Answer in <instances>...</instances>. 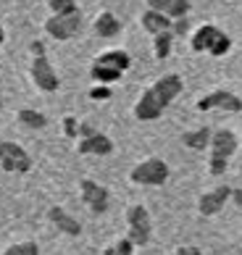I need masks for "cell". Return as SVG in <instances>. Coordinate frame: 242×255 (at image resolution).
Returning <instances> with one entry per match:
<instances>
[{
	"label": "cell",
	"instance_id": "cell-22",
	"mask_svg": "<svg viewBox=\"0 0 242 255\" xmlns=\"http://www.w3.org/2000/svg\"><path fill=\"white\" fill-rule=\"evenodd\" d=\"M3 255H40V245H37L34 240H29V242H18V245L5 248Z\"/></svg>",
	"mask_w": 242,
	"mask_h": 255
},
{
	"label": "cell",
	"instance_id": "cell-6",
	"mask_svg": "<svg viewBox=\"0 0 242 255\" xmlns=\"http://www.w3.org/2000/svg\"><path fill=\"white\" fill-rule=\"evenodd\" d=\"M42 26L53 40H71V37H77L79 29H82V13L74 11V13H66V16H48Z\"/></svg>",
	"mask_w": 242,
	"mask_h": 255
},
{
	"label": "cell",
	"instance_id": "cell-27",
	"mask_svg": "<svg viewBox=\"0 0 242 255\" xmlns=\"http://www.w3.org/2000/svg\"><path fill=\"white\" fill-rule=\"evenodd\" d=\"M171 32H174V37H182V34H187V32H190V21H187V16H182V18H174V21H171Z\"/></svg>",
	"mask_w": 242,
	"mask_h": 255
},
{
	"label": "cell",
	"instance_id": "cell-34",
	"mask_svg": "<svg viewBox=\"0 0 242 255\" xmlns=\"http://www.w3.org/2000/svg\"><path fill=\"white\" fill-rule=\"evenodd\" d=\"M103 255H119V253L114 250V245H111V248H106V253H103Z\"/></svg>",
	"mask_w": 242,
	"mask_h": 255
},
{
	"label": "cell",
	"instance_id": "cell-2",
	"mask_svg": "<svg viewBox=\"0 0 242 255\" xmlns=\"http://www.w3.org/2000/svg\"><path fill=\"white\" fill-rule=\"evenodd\" d=\"M237 150V134L232 129H216L211 139V174L221 176L227 171L229 158L235 155Z\"/></svg>",
	"mask_w": 242,
	"mask_h": 255
},
{
	"label": "cell",
	"instance_id": "cell-9",
	"mask_svg": "<svg viewBox=\"0 0 242 255\" xmlns=\"http://www.w3.org/2000/svg\"><path fill=\"white\" fill-rule=\"evenodd\" d=\"M198 108L200 111H229V113H237V111H242V98H237L235 92H229V90H213V92H208L206 98L198 100Z\"/></svg>",
	"mask_w": 242,
	"mask_h": 255
},
{
	"label": "cell",
	"instance_id": "cell-19",
	"mask_svg": "<svg viewBox=\"0 0 242 255\" xmlns=\"http://www.w3.org/2000/svg\"><path fill=\"white\" fill-rule=\"evenodd\" d=\"M174 40H176V37H174L171 29H163V32L153 34V55H155L158 61H166V58H169Z\"/></svg>",
	"mask_w": 242,
	"mask_h": 255
},
{
	"label": "cell",
	"instance_id": "cell-1",
	"mask_svg": "<svg viewBox=\"0 0 242 255\" xmlns=\"http://www.w3.org/2000/svg\"><path fill=\"white\" fill-rule=\"evenodd\" d=\"M179 92H182V77L179 74H166V77H161L137 100V106H134L137 121H155Z\"/></svg>",
	"mask_w": 242,
	"mask_h": 255
},
{
	"label": "cell",
	"instance_id": "cell-16",
	"mask_svg": "<svg viewBox=\"0 0 242 255\" xmlns=\"http://www.w3.org/2000/svg\"><path fill=\"white\" fill-rule=\"evenodd\" d=\"M211 139H213V129H208V127H200V129H192V131H184L182 134L184 147H190V150H206V147H211Z\"/></svg>",
	"mask_w": 242,
	"mask_h": 255
},
{
	"label": "cell",
	"instance_id": "cell-15",
	"mask_svg": "<svg viewBox=\"0 0 242 255\" xmlns=\"http://www.w3.org/2000/svg\"><path fill=\"white\" fill-rule=\"evenodd\" d=\"M92 29H95V34L100 37V40H111V37L119 34L121 24H119V18L111 13V11H100V13L95 16V24H92Z\"/></svg>",
	"mask_w": 242,
	"mask_h": 255
},
{
	"label": "cell",
	"instance_id": "cell-20",
	"mask_svg": "<svg viewBox=\"0 0 242 255\" xmlns=\"http://www.w3.org/2000/svg\"><path fill=\"white\" fill-rule=\"evenodd\" d=\"M121 74H124V71L114 69V66H100V63L90 66V79L98 82V84H114V82L121 79Z\"/></svg>",
	"mask_w": 242,
	"mask_h": 255
},
{
	"label": "cell",
	"instance_id": "cell-17",
	"mask_svg": "<svg viewBox=\"0 0 242 255\" xmlns=\"http://www.w3.org/2000/svg\"><path fill=\"white\" fill-rule=\"evenodd\" d=\"M92 63H100V66H114V69L119 71H126L129 66H132V58H129V53L126 50H106V53H100Z\"/></svg>",
	"mask_w": 242,
	"mask_h": 255
},
{
	"label": "cell",
	"instance_id": "cell-10",
	"mask_svg": "<svg viewBox=\"0 0 242 255\" xmlns=\"http://www.w3.org/2000/svg\"><path fill=\"white\" fill-rule=\"evenodd\" d=\"M227 200H232V187L221 184V187H216V190H211V192H206L200 197V200H198V211L203 216H213V213H219L221 208H224Z\"/></svg>",
	"mask_w": 242,
	"mask_h": 255
},
{
	"label": "cell",
	"instance_id": "cell-3",
	"mask_svg": "<svg viewBox=\"0 0 242 255\" xmlns=\"http://www.w3.org/2000/svg\"><path fill=\"white\" fill-rule=\"evenodd\" d=\"M169 179V166L161 158H147L142 163H137L129 174L132 184H142V187H161Z\"/></svg>",
	"mask_w": 242,
	"mask_h": 255
},
{
	"label": "cell",
	"instance_id": "cell-24",
	"mask_svg": "<svg viewBox=\"0 0 242 255\" xmlns=\"http://www.w3.org/2000/svg\"><path fill=\"white\" fill-rule=\"evenodd\" d=\"M229 50H232V37H229L227 32H221V37L213 42V48H211L208 53L213 55V58H219V55H227Z\"/></svg>",
	"mask_w": 242,
	"mask_h": 255
},
{
	"label": "cell",
	"instance_id": "cell-14",
	"mask_svg": "<svg viewBox=\"0 0 242 255\" xmlns=\"http://www.w3.org/2000/svg\"><path fill=\"white\" fill-rule=\"evenodd\" d=\"M147 8L166 13L174 21V18H182L190 13V0H147Z\"/></svg>",
	"mask_w": 242,
	"mask_h": 255
},
{
	"label": "cell",
	"instance_id": "cell-4",
	"mask_svg": "<svg viewBox=\"0 0 242 255\" xmlns=\"http://www.w3.org/2000/svg\"><path fill=\"white\" fill-rule=\"evenodd\" d=\"M29 77H32V82H34V87H40L42 92H55V90L61 87V79H58V74H55V69H53L48 53L32 55Z\"/></svg>",
	"mask_w": 242,
	"mask_h": 255
},
{
	"label": "cell",
	"instance_id": "cell-12",
	"mask_svg": "<svg viewBox=\"0 0 242 255\" xmlns=\"http://www.w3.org/2000/svg\"><path fill=\"white\" fill-rule=\"evenodd\" d=\"M79 153L82 155H111L114 153V142L111 137H106L103 131H95L87 139H79Z\"/></svg>",
	"mask_w": 242,
	"mask_h": 255
},
{
	"label": "cell",
	"instance_id": "cell-26",
	"mask_svg": "<svg viewBox=\"0 0 242 255\" xmlns=\"http://www.w3.org/2000/svg\"><path fill=\"white\" fill-rule=\"evenodd\" d=\"M114 250H116L119 255H132V253H134V242L129 240V237H121V240L114 242Z\"/></svg>",
	"mask_w": 242,
	"mask_h": 255
},
{
	"label": "cell",
	"instance_id": "cell-25",
	"mask_svg": "<svg viewBox=\"0 0 242 255\" xmlns=\"http://www.w3.org/2000/svg\"><path fill=\"white\" fill-rule=\"evenodd\" d=\"M63 134H66L69 139L79 137V121L74 116H63Z\"/></svg>",
	"mask_w": 242,
	"mask_h": 255
},
{
	"label": "cell",
	"instance_id": "cell-28",
	"mask_svg": "<svg viewBox=\"0 0 242 255\" xmlns=\"http://www.w3.org/2000/svg\"><path fill=\"white\" fill-rule=\"evenodd\" d=\"M111 98V87L108 84H98V87L90 90V100H108Z\"/></svg>",
	"mask_w": 242,
	"mask_h": 255
},
{
	"label": "cell",
	"instance_id": "cell-32",
	"mask_svg": "<svg viewBox=\"0 0 242 255\" xmlns=\"http://www.w3.org/2000/svg\"><path fill=\"white\" fill-rule=\"evenodd\" d=\"M232 203L242 208V190H232Z\"/></svg>",
	"mask_w": 242,
	"mask_h": 255
},
{
	"label": "cell",
	"instance_id": "cell-18",
	"mask_svg": "<svg viewBox=\"0 0 242 255\" xmlns=\"http://www.w3.org/2000/svg\"><path fill=\"white\" fill-rule=\"evenodd\" d=\"M142 26L150 34H158V32H163V29H171V18L161 13V11H153V8H147V11L142 13Z\"/></svg>",
	"mask_w": 242,
	"mask_h": 255
},
{
	"label": "cell",
	"instance_id": "cell-31",
	"mask_svg": "<svg viewBox=\"0 0 242 255\" xmlns=\"http://www.w3.org/2000/svg\"><path fill=\"white\" fill-rule=\"evenodd\" d=\"M176 255H203L198 248H192V245H184V248L176 250Z\"/></svg>",
	"mask_w": 242,
	"mask_h": 255
},
{
	"label": "cell",
	"instance_id": "cell-29",
	"mask_svg": "<svg viewBox=\"0 0 242 255\" xmlns=\"http://www.w3.org/2000/svg\"><path fill=\"white\" fill-rule=\"evenodd\" d=\"M42 53H48L45 42H42V40H32V42H29V55H42Z\"/></svg>",
	"mask_w": 242,
	"mask_h": 255
},
{
	"label": "cell",
	"instance_id": "cell-21",
	"mask_svg": "<svg viewBox=\"0 0 242 255\" xmlns=\"http://www.w3.org/2000/svg\"><path fill=\"white\" fill-rule=\"evenodd\" d=\"M18 121H21L24 127H29V129H45L48 127V116L40 111H34V108H21L18 111Z\"/></svg>",
	"mask_w": 242,
	"mask_h": 255
},
{
	"label": "cell",
	"instance_id": "cell-30",
	"mask_svg": "<svg viewBox=\"0 0 242 255\" xmlns=\"http://www.w3.org/2000/svg\"><path fill=\"white\" fill-rule=\"evenodd\" d=\"M95 127H90V124H79V139H87V137H92L95 134Z\"/></svg>",
	"mask_w": 242,
	"mask_h": 255
},
{
	"label": "cell",
	"instance_id": "cell-13",
	"mask_svg": "<svg viewBox=\"0 0 242 255\" xmlns=\"http://www.w3.org/2000/svg\"><path fill=\"white\" fill-rule=\"evenodd\" d=\"M219 37H221V29H219L216 24H200V29L192 34L190 48H192L195 53H208Z\"/></svg>",
	"mask_w": 242,
	"mask_h": 255
},
{
	"label": "cell",
	"instance_id": "cell-33",
	"mask_svg": "<svg viewBox=\"0 0 242 255\" xmlns=\"http://www.w3.org/2000/svg\"><path fill=\"white\" fill-rule=\"evenodd\" d=\"M5 42V29H3V24H0V45Z\"/></svg>",
	"mask_w": 242,
	"mask_h": 255
},
{
	"label": "cell",
	"instance_id": "cell-23",
	"mask_svg": "<svg viewBox=\"0 0 242 255\" xmlns=\"http://www.w3.org/2000/svg\"><path fill=\"white\" fill-rule=\"evenodd\" d=\"M48 8H50V16H66V13L79 11L74 0H48Z\"/></svg>",
	"mask_w": 242,
	"mask_h": 255
},
{
	"label": "cell",
	"instance_id": "cell-11",
	"mask_svg": "<svg viewBox=\"0 0 242 255\" xmlns=\"http://www.w3.org/2000/svg\"><path fill=\"white\" fill-rule=\"evenodd\" d=\"M48 219L53 221V226L58 229L61 234H69V237H79L82 234V224L74 219L71 213H66L61 205H53L50 211H48Z\"/></svg>",
	"mask_w": 242,
	"mask_h": 255
},
{
	"label": "cell",
	"instance_id": "cell-8",
	"mask_svg": "<svg viewBox=\"0 0 242 255\" xmlns=\"http://www.w3.org/2000/svg\"><path fill=\"white\" fill-rule=\"evenodd\" d=\"M0 150H3V158H0V168H3V171L26 174L32 168L29 153H26L18 142H0Z\"/></svg>",
	"mask_w": 242,
	"mask_h": 255
},
{
	"label": "cell",
	"instance_id": "cell-7",
	"mask_svg": "<svg viewBox=\"0 0 242 255\" xmlns=\"http://www.w3.org/2000/svg\"><path fill=\"white\" fill-rule=\"evenodd\" d=\"M79 192H82V200H85V205H87L95 216H103V213L108 211L111 192L106 190L103 184L92 182V179H82V182H79Z\"/></svg>",
	"mask_w": 242,
	"mask_h": 255
},
{
	"label": "cell",
	"instance_id": "cell-5",
	"mask_svg": "<svg viewBox=\"0 0 242 255\" xmlns=\"http://www.w3.org/2000/svg\"><path fill=\"white\" fill-rule=\"evenodd\" d=\"M126 224H129V234L126 237L134 242V248H145L150 242V213L145 205H132L126 211Z\"/></svg>",
	"mask_w": 242,
	"mask_h": 255
}]
</instances>
